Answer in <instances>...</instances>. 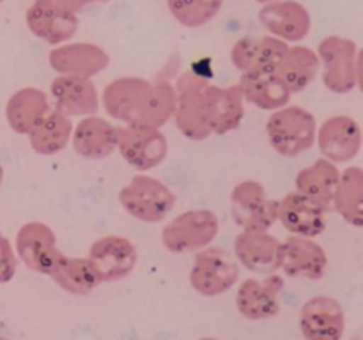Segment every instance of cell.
<instances>
[{
	"mask_svg": "<svg viewBox=\"0 0 363 340\" xmlns=\"http://www.w3.org/2000/svg\"><path fill=\"white\" fill-rule=\"evenodd\" d=\"M101 101L106 113L123 124L162 128L172 119L176 87L169 81L151 84L145 78L124 76L106 85Z\"/></svg>",
	"mask_w": 363,
	"mask_h": 340,
	"instance_id": "cell-1",
	"label": "cell"
},
{
	"mask_svg": "<svg viewBox=\"0 0 363 340\" xmlns=\"http://www.w3.org/2000/svg\"><path fill=\"white\" fill-rule=\"evenodd\" d=\"M318 120L301 106H282L273 110L266 123V135L273 151L284 158H296L315 144Z\"/></svg>",
	"mask_w": 363,
	"mask_h": 340,
	"instance_id": "cell-2",
	"label": "cell"
},
{
	"mask_svg": "<svg viewBox=\"0 0 363 340\" xmlns=\"http://www.w3.org/2000/svg\"><path fill=\"white\" fill-rule=\"evenodd\" d=\"M119 202L131 218L144 223H160L172 211L176 193L156 177L138 174L119 191Z\"/></svg>",
	"mask_w": 363,
	"mask_h": 340,
	"instance_id": "cell-3",
	"label": "cell"
},
{
	"mask_svg": "<svg viewBox=\"0 0 363 340\" xmlns=\"http://www.w3.org/2000/svg\"><path fill=\"white\" fill-rule=\"evenodd\" d=\"M218 230V216L211 209H191L163 227L162 243L170 254H197L215 241Z\"/></svg>",
	"mask_w": 363,
	"mask_h": 340,
	"instance_id": "cell-4",
	"label": "cell"
},
{
	"mask_svg": "<svg viewBox=\"0 0 363 340\" xmlns=\"http://www.w3.org/2000/svg\"><path fill=\"white\" fill-rule=\"evenodd\" d=\"M323 62V84L335 94H347L360 85V62L353 41L326 38L319 45Z\"/></svg>",
	"mask_w": 363,
	"mask_h": 340,
	"instance_id": "cell-5",
	"label": "cell"
},
{
	"mask_svg": "<svg viewBox=\"0 0 363 340\" xmlns=\"http://www.w3.org/2000/svg\"><path fill=\"white\" fill-rule=\"evenodd\" d=\"M117 151L135 170H151L165 162L169 142L160 128L124 124L117 131Z\"/></svg>",
	"mask_w": 363,
	"mask_h": 340,
	"instance_id": "cell-6",
	"label": "cell"
},
{
	"mask_svg": "<svg viewBox=\"0 0 363 340\" xmlns=\"http://www.w3.org/2000/svg\"><path fill=\"white\" fill-rule=\"evenodd\" d=\"M190 285L201 296L215 298L233 289L240 280V268L220 248L197 251L190 269Z\"/></svg>",
	"mask_w": 363,
	"mask_h": 340,
	"instance_id": "cell-7",
	"label": "cell"
},
{
	"mask_svg": "<svg viewBox=\"0 0 363 340\" xmlns=\"http://www.w3.org/2000/svg\"><path fill=\"white\" fill-rule=\"evenodd\" d=\"M233 218L243 230L264 232L277 222V202L257 181H241L230 193Z\"/></svg>",
	"mask_w": 363,
	"mask_h": 340,
	"instance_id": "cell-8",
	"label": "cell"
},
{
	"mask_svg": "<svg viewBox=\"0 0 363 340\" xmlns=\"http://www.w3.org/2000/svg\"><path fill=\"white\" fill-rule=\"evenodd\" d=\"M18 255L30 271L50 276L62 261L64 254L57 246V237L46 223H25L16 237Z\"/></svg>",
	"mask_w": 363,
	"mask_h": 340,
	"instance_id": "cell-9",
	"label": "cell"
},
{
	"mask_svg": "<svg viewBox=\"0 0 363 340\" xmlns=\"http://www.w3.org/2000/svg\"><path fill=\"white\" fill-rule=\"evenodd\" d=\"M208 81L194 74H183L177 80L176 106H174V120L176 126L188 140L202 142L211 137L202 108V89Z\"/></svg>",
	"mask_w": 363,
	"mask_h": 340,
	"instance_id": "cell-10",
	"label": "cell"
},
{
	"mask_svg": "<svg viewBox=\"0 0 363 340\" xmlns=\"http://www.w3.org/2000/svg\"><path fill=\"white\" fill-rule=\"evenodd\" d=\"M87 259L98 271L101 283H113L133 271L138 262V251L128 237L105 236L91 244Z\"/></svg>",
	"mask_w": 363,
	"mask_h": 340,
	"instance_id": "cell-11",
	"label": "cell"
},
{
	"mask_svg": "<svg viewBox=\"0 0 363 340\" xmlns=\"http://www.w3.org/2000/svg\"><path fill=\"white\" fill-rule=\"evenodd\" d=\"M202 108L211 135H227L240 128L245 117V99L238 85L218 87L208 84L202 89Z\"/></svg>",
	"mask_w": 363,
	"mask_h": 340,
	"instance_id": "cell-12",
	"label": "cell"
},
{
	"mask_svg": "<svg viewBox=\"0 0 363 340\" xmlns=\"http://www.w3.org/2000/svg\"><path fill=\"white\" fill-rule=\"evenodd\" d=\"M315 142L323 158L332 163H347L360 154L362 130L350 115H333L321 124Z\"/></svg>",
	"mask_w": 363,
	"mask_h": 340,
	"instance_id": "cell-13",
	"label": "cell"
},
{
	"mask_svg": "<svg viewBox=\"0 0 363 340\" xmlns=\"http://www.w3.org/2000/svg\"><path fill=\"white\" fill-rule=\"evenodd\" d=\"M300 329L305 340H342L346 314L335 298L314 296L301 307Z\"/></svg>",
	"mask_w": 363,
	"mask_h": 340,
	"instance_id": "cell-14",
	"label": "cell"
},
{
	"mask_svg": "<svg viewBox=\"0 0 363 340\" xmlns=\"http://www.w3.org/2000/svg\"><path fill=\"white\" fill-rule=\"evenodd\" d=\"M234 255L245 269L257 275H272L282 264V241L268 230H243L234 239Z\"/></svg>",
	"mask_w": 363,
	"mask_h": 340,
	"instance_id": "cell-15",
	"label": "cell"
},
{
	"mask_svg": "<svg viewBox=\"0 0 363 340\" xmlns=\"http://www.w3.org/2000/svg\"><path fill=\"white\" fill-rule=\"evenodd\" d=\"M284 278L272 273L264 280L248 278L240 285L236 294L238 312L248 321H266L280 314V293Z\"/></svg>",
	"mask_w": 363,
	"mask_h": 340,
	"instance_id": "cell-16",
	"label": "cell"
},
{
	"mask_svg": "<svg viewBox=\"0 0 363 340\" xmlns=\"http://www.w3.org/2000/svg\"><path fill=\"white\" fill-rule=\"evenodd\" d=\"M277 222L293 236L314 239L326 229V209L294 190L277 202Z\"/></svg>",
	"mask_w": 363,
	"mask_h": 340,
	"instance_id": "cell-17",
	"label": "cell"
},
{
	"mask_svg": "<svg viewBox=\"0 0 363 340\" xmlns=\"http://www.w3.org/2000/svg\"><path fill=\"white\" fill-rule=\"evenodd\" d=\"M280 269L293 278L321 280L328 269V255L312 237L291 234L286 241H282Z\"/></svg>",
	"mask_w": 363,
	"mask_h": 340,
	"instance_id": "cell-18",
	"label": "cell"
},
{
	"mask_svg": "<svg viewBox=\"0 0 363 340\" xmlns=\"http://www.w3.org/2000/svg\"><path fill=\"white\" fill-rule=\"evenodd\" d=\"M50 94L57 112L66 117L94 115L99 108L98 91L91 78L59 74L50 85Z\"/></svg>",
	"mask_w": 363,
	"mask_h": 340,
	"instance_id": "cell-19",
	"label": "cell"
},
{
	"mask_svg": "<svg viewBox=\"0 0 363 340\" xmlns=\"http://www.w3.org/2000/svg\"><path fill=\"white\" fill-rule=\"evenodd\" d=\"M289 46L277 38H243L230 50V60L238 71H277Z\"/></svg>",
	"mask_w": 363,
	"mask_h": 340,
	"instance_id": "cell-20",
	"label": "cell"
},
{
	"mask_svg": "<svg viewBox=\"0 0 363 340\" xmlns=\"http://www.w3.org/2000/svg\"><path fill=\"white\" fill-rule=\"evenodd\" d=\"M117 131L119 128L94 113L82 117L80 123L73 126L69 142L82 158L105 159L117 149Z\"/></svg>",
	"mask_w": 363,
	"mask_h": 340,
	"instance_id": "cell-21",
	"label": "cell"
},
{
	"mask_svg": "<svg viewBox=\"0 0 363 340\" xmlns=\"http://www.w3.org/2000/svg\"><path fill=\"white\" fill-rule=\"evenodd\" d=\"M110 57L92 45H67L50 53V66L59 74L92 78L108 67Z\"/></svg>",
	"mask_w": 363,
	"mask_h": 340,
	"instance_id": "cell-22",
	"label": "cell"
},
{
	"mask_svg": "<svg viewBox=\"0 0 363 340\" xmlns=\"http://www.w3.org/2000/svg\"><path fill=\"white\" fill-rule=\"evenodd\" d=\"M245 101L261 110H279L289 105L291 91L277 71H252L241 74L238 81Z\"/></svg>",
	"mask_w": 363,
	"mask_h": 340,
	"instance_id": "cell-23",
	"label": "cell"
},
{
	"mask_svg": "<svg viewBox=\"0 0 363 340\" xmlns=\"http://www.w3.org/2000/svg\"><path fill=\"white\" fill-rule=\"evenodd\" d=\"M77 18L52 0H38L28 11V27L50 45H59L77 30Z\"/></svg>",
	"mask_w": 363,
	"mask_h": 340,
	"instance_id": "cell-24",
	"label": "cell"
},
{
	"mask_svg": "<svg viewBox=\"0 0 363 340\" xmlns=\"http://www.w3.org/2000/svg\"><path fill=\"white\" fill-rule=\"evenodd\" d=\"M339 179L340 170L337 169L335 163L328 162L326 158H319L312 165L305 166L298 172L294 184H296L298 193L305 195L328 211L332 208Z\"/></svg>",
	"mask_w": 363,
	"mask_h": 340,
	"instance_id": "cell-25",
	"label": "cell"
},
{
	"mask_svg": "<svg viewBox=\"0 0 363 340\" xmlns=\"http://www.w3.org/2000/svg\"><path fill=\"white\" fill-rule=\"evenodd\" d=\"M50 110L52 108L46 92L35 87H25L11 98L7 105V119L16 133L28 135Z\"/></svg>",
	"mask_w": 363,
	"mask_h": 340,
	"instance_id": "cell-26",
	"label": "cell"
},
{
	"mask_svg": "<svg viewBox=\"0 0 363 340\" xmlns=\"http://www.w3.org/2000/svg\"><path fill=\"white\" fill-rule=\"evenodd\" d=\"M261 21L269 32L286 41H301L311 30V18L300 4L284 2L266 7Z\"/></svg>",
	"mask_w": 363,
	"mask_h": 340,
	"instance_id": "cell-27",
	"label": "cell"
},
{
	"mask_svg": "<svg viewBox=\"0 0 363 340\" xmlns=\"http://www.w3.org/2000/svg\"><path fill=\"white\" fill-rule=\"evenodd\" d=\"M73 133V123L69 117L57 110H50L41 123L28 133L32 151L39 156H53L64 151Z\"/></svg>",
	"mask_w": 363,
	"mask_h": 340,
	"instance_id": "cell-28",
	"label": "cell"
},
{
	"mask_svg": "<svg viewBox=\"0 0 363 340\" xmlns=\"http://www.w3.org/2000/svg\"><path fill=\"white\" fill-rule=\"evenodd\" d=\"M332 208H335L350 225L358 229L363 225V172L360 166H347L340 172Z\"/></svg>",
	"mask_w": 363,
	"mask_h": 340,
	"instance_id": "cell-29",
	"label": "cell"
},
{
	"mask_svg": "<svg viewBox=\"0 0 363 340\" xmlns=\"http://www.w3.org/2000/svg\"><path fill=\"white\" fill-rule=\"evenodd\" d=\"M50 276L60 289L66 290L67 294H73V296H87L96 287L101 285L98 271L87 257L80 259L64 255L62 261L57 264V268L53 269Z\"/></svg>",
	"mask_w": 363,
	"mask_h": 340,
	"instance_id": "cell-30",
	"label": "cell"
},
{
	"mask_svg": "<svg viewBox=\"0 0 363 340\" xmlns=\"http://www.w3.org/2000/svg\"><path fill=\"white\" fill-rule=\"evenodd\" d=\"M319 57L312 50L303 46H294L287 50L282 64L277 69V74L282 78L284 84L291 91V94L305 91L319 73Z\"/></svg>",
	"mask_w": 363,
	"mask_h": 340,
	"instance_id": "cell-31",
	"label": "cell"
},
{
	"mask_svg": "<svg viewBox=\"0 0 363 340\" xmlns=\"http://www.w3.org/2000/svg\"><path fill=\"white\" fill-rule=\"evenodd\" d=\"M222 0H169L174 16L186 27H202L218 13Z\"/></svg>",
	"mask_w": 363,
	"mask_h": 340,
	"instance_id": "cell-32",
	"label": "cell"
},
{
	"mask_svg": "<svg viewBox=\"0 0 363 340\" xmlns=\"http://www.w3.org/2000/svg\"><path fill=\"white\" fill-rule=\"evenodd\" d=\"M16 266V257H14L9 243L4 237H0V282H7V280L13 278Z\"/></svg>",
	"mask_w": 363,
	"mask_h": 340,
	"instance_id": "cell-33",
	"label": "cell"
},
{
	"mask_svg": "<svg viewBox=\"0 0 363 340\" xmlns=\"http://www.w3.org/2000/svg\"><path fill=\"white\" fill-rule=\"evenodd\" d=\"M62 2H64V6H66V4H67V6L73 7V6H80V4L87 2V0H62Z\"/></svg>",
	"mask_w": 363,
	"mask_h": 340,
	"instance_id": "cell-34",
	"label": "cell"
},
{
	"mask_svg": "<svg viewBox=\"0 0 363 340\" xmlns=\"http://www.w3.org/2000/svg\"><path fill=\"white\" fill-rule=\"evenodd\" d=\"M199 340H220V339H215V336H202V339Z\"/></svg>",
	"mask_w": 363,
	"mask_h": 340,
	"instance_id": "cell-35",
	"label": "cell"
},
{
	"mask_svg": "<svg viewBox=\"0 0 363 340\" xmlns=\"http://www.w3.org/2000/svg\"><path fill=\"white\" fill-rule=\"evenodd\" d=\"M261 2H268V0H261Z\"/></svg>",
	"mask_w": 363,
	"mask_h": 340,
	"instance_id": "cell-36",
	"label": "cell"
},
{
	"mask_svg": "<svg viewBox=\"0 0 363 340\" xmlns=\"http://www.w3.org/2000/svg\"><path fill=\"white\" fill-rule=\"evenodd\" d=\"M353 340H360V339H353Z\"/></svg>",
	"mask_w": 363,
	"mask_h": 340,
	"instance_id": "cell-37",
	"label": "cell"
}]
</instances>
